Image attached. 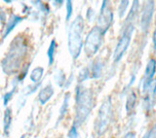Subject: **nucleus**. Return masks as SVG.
<instances>
[{"instance_id":"obj_2","label":"nucleus","mask_w":156,"mask_h":138,"mask_svg":"<svg viewBox=\"0 0 156 138\" xmlns=\"http://www.w3.org/2000/svg\"><path fill=\"white\" fill-rule=\"evenodd\" d=\"M83 28H84V22L81 16H78L71 23L69 32H68V50L74 60L79 57L83 46Z\"/></svg>"},{"instance_id":"obj_26","label":"nucleus","mask_w":156,"mask_h":138,"mask_svg":"<svg viewBox=\"0 0 156 138\" xmlns=\"http://www.w3.org/2000/svg\"><path fill=\"white\" fill-rule=\"evenodd\" d=\"M135 79H136V76H135V75H133V76H132V79H131V81H130V83H129L128 87H130V86H132V85H133V83H134V81H135Z\"/></svg>"},{"instance_id":"obj_15","label":"nucleus","mask_w":156,"mask_h":138,"mask_svg":"<svg viewBox=\"0 0 156 138\" xmlns=\"http://www.w3.org/2000/svg\"><path fill=\"white\" fill-rule=\"evenodd\" d=\"M68 101H69V93H66V96H65V100H63L62 103V106L61 108V111H60V120L62 118L66 115V113L67 111V108H68Z\"/></svg>"},{"instance_id":"obj_11","label":"nucleus","mask_w":156,"mask_h":138,"mask_svg":"<svg viewBox=\"0 0 156 138\" xmlns=\"http://www.w3.org/2000/svg\"><path fill=\"white\" fill-rule=\"evenodd\" d=\"M136 103V95L135 91H131L126 99V112L128 115H131L134 112Z\"/></svg>"},{"instance_id":"obj_21","label":"nucleus","mask_w":156,"mask_h":138,"mask_svg":"<svg viewBox=\"0 0 156 138\" xmlns=\"http://www.w3.org/2000/svg\"><path fill=\"white\" fill-rule=\"evenodd\" d=\"M147 138H156V124L152 126L150 131L147 132Z\"/></svg>"},{"instance_id":"obj_25","label":"nucleus","mask_w":156,"mask_h":138,"mask_svg":"<svg viewBox=\"0 0 156 138\" xmlns=\"http://www.w3.org/2000/svg\"><path fill=\"white\" fill-rule=\"evenodd\" d=\"M152 42H153V46L156 49V29L153 32V36H152Z\"/></svg>"},{"instance_id":"obj_19","label":"nucleus","mask_w":156,"mask_h":138,"mask_svg":"<svg viewBox=\"0 0 156 138\" xmlns=\"http://www.w3.org/2000/svg\"><path fill=\"white\" fill-rule=\"evenodd\" d=\"M68 137L69 138H78V131H77L76 126H74V125L72 126L69 132H68Z\"/></svg>"},{"instance_id":"obj_14","label":"nucleus","mask_w":156,"mask_h":138,"mask_svg":"<svg viewBox=\"0 0 156 138\" xmlns=\"http://www.w3.org/2000/svg\"><path fill=\"white\" fill-rule=\"evenodd\" d=\"M129 1H127V0H125V1H121L120 2V5L118 7V16L120 19H122L124 16H125V13H126V10L128 9V6H129Z\"/></svg>"},{"instance_id":"obj_18","label":"nucleus","mask_w":156,"mask_h":138,"mask_svg":"<svg viewBox=\"0 0 156 138\" xmlns=\"http://www.w3.org/2000/svg\"><path fill=\"white\" fill-rule=\"evenodd\" d=\"M11 110H7L6 111V115H5V118H4V126H5V129H6V130H7V129H8V126H9V124L11 122Z\"/></svg>"},{"instance_id":"obj_16","label":"nucleus","mask_w":156,"mask_h":138,"mask_svg":"<svg viewBox=\"0 0 156 138\" xmlns=\"http://www.w3.org/2000/svg\"><path fill=\"white\" fill-rule=\"evenodd\" d=\"M55 50H56V42L55 40H52L51 42V45L49 47V50H48V57H49V63L52 64L53 63V60H54V55H55Z\"/></svg>"},{"instance_id":"obj_10","label":"nucleus","mask_w":156,"mask_h":138,"mask_svg":"<svg viewBox=\"0 0 156 138\" xmlns=\"http://www.w3.org/2000/svg\"><path fill=\"white\" fill-rule=\"evenodd\" d=\"M102 67H104V64L100 60H96L94 61L91 64L89 68L90 70V76L93 79H97V78H100L101 76V73H102Z\"/></svg>"},{"instance_id":"obj_8","label":"nucleus","mask_w":156,"mask_h":138,"mask_svg":"<svg viewBox=\"0 0 156 138\" xmlns=\"http://www.w3.org/2000/svg\"><path fill=\"white\" fill-rule=\"evenodd\" d=\"M144 108L146 111L152 109L156 98V79L151 81L148 88L144 93Z\"/></svg>"},{"instance_id":"obj_24","label":"nucleus","mask_w":156,"mask_h":138,"mask_svg":"<svg viewBox=\"0 0 156 138\" xmlns=\"http://www.w3.org/2000/svg\"><path fill=\"white\" fill-rule=\"evenodd\" d=\"M124 138H136V133L135 132H128L125 136Z\"/></svg>"},{"instance_id":"obj_6","label":"nucleus","mask_w":156,"mask_h":138,"mask_svg":"<svg viewBox=\"0 0 156 138\" xmlns=\"http://www.w3.org/2000/svg\"><path fill=\"white\" fill-rule=\"evenodd\" d=\"M112 22H113V13H112L108 5V1H104L100 11L99 18H98V27L105 34L108 30Z\"/></svg>"},{"instance_id":"obj_1","label":"nucleus","mask_w":156,"mask_h":138,"mask_svg":"<svg viewBox=\"0 0 156 138\" xmlns=\"http://www.w3.org/2000/svg\"><path fill=\"white\" fill-rule=\"evenodd\" d=\"M76 115L74 126H80L90 115L93 107L92 92L83 86L76 88Z\"/></svg>"},{"instance_id":"obj_5","label":"nucleus","mask_w":156,"mask_h":138,"mask_svg":"<svg viewBox=\"0 0 156 138\" xmlns=\"http://www.w3.org/2000/svg\"><path fill=\"white\" fill-rule=\"evenodd\" d=\"M104 35L105 34L98 26L93 27L92 30L87 35L84 44V50L86 55L89 57L95 56L99 51V49L101 46Z\"/></svg>"},{"instance_id":"obj_22","label":"nucleus","mask_w":156,"mask_h":138,"mask_svg":"<svg viewBox=\"0 0 156 138\" xmlns=\"http://www.w3.org/2000/svg\"><path fill=\"white\" fill-rule=\"evenodd\" d=\"M94 17H95V13L93 11V9L89 8L87 11V19H89V22H92L93 19H94Z\"/></svg>"},{"instance_id":"obj_3","label":"nucleus","mask_w":156,"mask_h":138,"mask_svg":"<svg viewBox=\"0 0 156 138\" xmlns=\"http://www.w3.org/2000/svg\"><path fill=\"white\" fill-rule=\"evenodd\" d=\"M112 118V103L110 97H107L102 102L99 110V114L95 122V130L99 135L104 134L108 129Z\"/></svg>"},{"instance_id":"obj_7","label":"nucleus","mask_w":156,"mask_h":138,"mask_svg":"<svg viewBox=\"0 0 156 138\" xmlns=\"http://www.w3.org/2000/svg\"><path fill=\"white\" fill-rule=\"evenodd\" d=\"M154 11V1H147L144 5L143 14L140 18V28L143 31H147L151 23Z\"/></svg>"},{"instance_id":"obj_23","label":"nucleus","mask_w":156,"mask_h":138,"mask_svg":"<svg viewBox=\"0 0 156 138\" xmlns=\"http://www.w3.org/2000/svg\"><path fill=\"white\" fill-rule=\"evenodd\" d=\"M56 80H57V82H58V84L60 86H62V84H63V82H65V75L61 72V75H58V76H56Z\"/></svg>"},{"instance_id":"obj_17","label":"nucleus","mask_w":156,"mask_h":138,"mask_svg":"<svg viewBox=\"0 0 156 138\" xmlns=\"http://www.w3.org/2000/svg\"><path fill=\"white\" fill-rule=\"evenodd\" d=\"M42 72L43 70L41 68H36V69H34L33 72H32V75H31V80L34 81V82H37L39 79L41 78L42 76Z\"/></svg>"},{"instance_id":"obj_4","label":"nucleus","mask_w":156,"mask_h":138,"mask_svg":"<svg viewBox=\"0 0 156 138\" xmlns=\"http://www.w3.org/2000/svg\"><path fill=\"white\" fill-rule=\"evenodd\" d=\"M133 31H134V24H124L123 26V32L121 34V37L118 43H117V46L113 53V61L115 63L119 62L121 58L125 55L127 49H128L131 43Z\"/></svg>"},{"instance_id":"obj_27","label":"nucleus","mask_w":156,"mask_h":138,"mask_svg":"<svg viewBox=\"0 0 156 138\" xmlns=\"http://www.w3.org/2000/svg\"><path fill=\"white\" fill-rule=\"evenodd\" d=\"M144 138H147V133H146V134H145V135L144 136Z\"/></svg>"},{"instance_id":"obj_9","label":"nucleus","mask_w":156,"mask_h":138,"mask_svg":"<svg viewBox=\"0 0 156 138\" xmlns=\"http://www.w3.org/2000/svg\"><path fill=\"white\" fill-rule=\"evenodd\" d=\"M156 73V60L154 58H151L146 64V68L144 71V77L143 81V93L147 90L151 81L153 80V77Z\"/></svg>"},{"instance_id":"obj_12","label":"nucleus","mask_w":156,"mask_h":138,"mask_svg":"<svg viewBox=\"0 0 156 138\" xmlns=\"http://www.w3.org/2000/svg\"><path fill=\"white\" fill-rule=\"evenodd\" d=\"M138 13H139V1H134L124 24H134L135 19L136 16H138Z\"/></svg>"},{"instance_id":"obj_20","label":"nucleus","mask_w":156,"mask_h":138,"mask_svg":"<svg viewBox=\"0 0 156 138\" xmlns=\"http://www.w3.org/2000/svg\"><path fill=\"white\" fill-rule=\"evenodd\" d=\"M66 21L70 19L71 15H72V3L71 1H67L66 2Z\"/></svg>"},{"instance_id":"obj_13","label":"nucleus","mask_w":156,"mask_h":138,"mask_svg":"<svg viewBox=\"0 0 156 138\" xmlns=\"http://www.w3.org/2000/svg\"><path fill=\"white\" fill-rule=\"evenodd\" d=\"M53 92H54V91H53V88L51 86H47L44 90H42L40 95H39V99H40L41 103L44 104L47 100L50 99V97L52 96Z\"/></svg>"}]
</instances>
